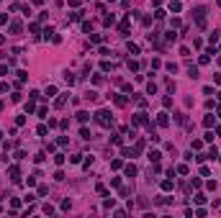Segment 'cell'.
<instances>
[{"label": "cell", "instance_id": "6da1fadb", "mask_svg": "<svg viewBox=\"0 0 221 218\" xmlns=\"http://www.w3.org/2000/svg\"><path fill=\"white\" fill-rule=\"evenodd\" d=\"M98 123H103V126L110 123V113L108 110H98Z\"/></svg>", "mask_w": 221, "mask_h": 218}, {"label": "cell", "instance_id": "7a4b0ae2", "mask_svg": "<svg viewBox=\"0 0 221 218\" xmlns=\"http://www.w3.org/2000/svg\"><path fill=\"white\" fill-rule=\"evenodd\" d=\"M157 123H160V126H167V116H165V113H160V118H157Z\"/></svg>", "mask_w": 221, "mask_h": 218}, {"label": "cell", "instance_id": "3957f363", "mask_svg": "<svg viewBox=\"0 0 221 218\" xmlns=\"http://www.w3.org/2000/svg\"><path fill=\"white\" fill-rule=\"evenodd\" d=\"M126 175H129V177H134V175H136V167H134V164H129V167H126Z\"/></svg>", "mask_w": 221, "mask_h": 218}, {"label": "cell", "instance_id": "277c9868", "mask_svg": "<svg viewBox=\"0 0 221 218\" xmlns=\"http://www.w3.org/2000/svg\"><path fill=\"white\" fill-rule=\"evenodd\" d=\"M160 157H162V154H160V151H149V159H152V162H157V159H160Z\"/></svg>", "mask_w": 221, "mask_h": 218}, {"label": "cell", "instance_id": "5b68a950", "mask_svg": "<svg viewBox=\"0 0 221 218\" xmlns=\"http://www.w3.org/2000/svg\"><path fill=\"white\" fill-rule=\"evenodd\" d=\"M57 95V87H46V98H54Z\"/></svg>", "mask_w": 221, "mask_h": 218}]
</instances>
